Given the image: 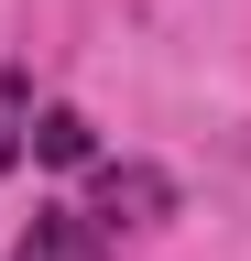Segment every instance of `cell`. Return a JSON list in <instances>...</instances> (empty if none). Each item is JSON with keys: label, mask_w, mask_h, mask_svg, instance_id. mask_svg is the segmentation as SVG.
<instances>
[{"label": "cell", "mask_w": 251, "mask_h": 261, "mask_svg": "<svg viewBox=\"0 0 251 261\" xmlns=\"http://www.w3.org/2000/svg\"><path fill=\"white\" fill-rule=\"evenodd\" d=\"M11 261H109V240L87 228V207H33V228L11 240Z\"/></svg>", "instance_id": "2"}, {"label": "cell", "mask_w": 251, "mask_h": 261, "mask_svg": "<svg viewBox=\"0 0 251 261\" xmlns=\"http://www.w3.org/2000/svg\"><path fill=\"white\" fill-rule=\"evenodd\" d=\"M33 152H44V163H87V152H99V130H87L77 109H33Z\"/></svg>", "instance_id": "3"}, {"label": "cell", "mask_w": 251, "mask_h": 261, "mask_svg": "<svg viewBox=\"0 0 251 261\" xmlns=\"http://www.w3.org/2000/svg\"><path fill=\"white\" fill-rule=\"evenodd\" d=\"M175 218V174H153V163H99V185H87V228H164Z\"/></svg>", "instance_id": "1"}, {"label": "cell", "mask_w": 251, "mask_h": 261, "mask_svg": "<svg viewBox=\"0 0 251 261\" xmlns=\"http://www.w3.org/2000/svg\"><path fill=\"white\" fill-rule=\"evenodd\" d=\"M22 152H33V87H22L11 65H0V174H11Z\"/></svg>", "instance_id": "4"}]
</instances>
